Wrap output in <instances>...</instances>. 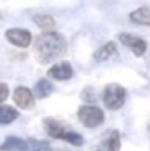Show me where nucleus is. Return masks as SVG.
Masks as SVG:
<instances>
[{
	"instance_id": "obj_1",
	"label": "nucleus",
	"mask_w": 150,
	"mask_h": 151,
	"mask_svg": "<svg viewBox=\"0 0 150 151\" xmlns=\"http://www.w3.org/2000/svg\"><path fill=\"white\" fill-rule=\"evenodd\" d=\"M36 56L42 64L53 63L55 60H58L63 53L66 52V42L65 37L58 32L53 31H45L44 34H41L36 39L34 44Z\"/></svg>"
},
{
	"instance_id": "obj_2",
	"label": "nucleus",
	"mask_w": 150,
	"mask_h": 151,
	"mask_svg": "<svg viewBox=\"0 0 150 151\" xmlns=\"http://www.w3.org/2000/svg\"><path fill=\"white\" fill-rule=\"evenodd\" d=\"M44 129H45V132H47V135L52 137V138L63 140V142L71 143V145H74V146H83L84 145L83 135L74 132V130L66 129L62 122H58L57 119H52V117L44 119Z\"/></svg>"
},
{
	"instance_id": "obj_3",
	"label": "nucleus",
	"mask_w": 150,
	"mask_h": 151,
	"mask_svg": "<svg viewBox=\"0 0 150 151\" xmlns=\"http://www.w3.org/2000/svg\"><path fill=\"white\" fill-rule=\"evenodd\" d=\"M102 101L105 105V108H108L112 111L120 109V108H123L124 101H126V88L123 85L116 84V82L105 85V88L102 92Z\"/></svg>"
},
{
	"instance_id": "obj_4",
	"label": "nucleus",
	"mask_w": 150,
	"mask_h": 151,
	"mask_svg": "<svg viewBox=\"0 0 150 151\" xmlns=\"http://www.w3.org/2000/svg\"><path fill=\"white\" fill-rule=\"evenodd\" d=\"M78 119L79 122L87 129H95L103 124L105 121V114L103 109L94 105H83L78 109Z\"/></svg>"
},
{
	"instance_id": "obj_5",
	"label": "nucleus",
	"mask_w": 150,
	"mask_h": 151,
	"mask_svg": "<svg viewBox=\"0 0 150 151\" xmlns=\"http://www.w3.org/2000/svg\"><path fill=\"white\" fill-rule=\"evenodd\" d=\"M120 42L123 44L126 48H129L133 52V55L136 56H144L145 52H147V42L144 39L137 37V35H133V34H128V32H121L118 35Z\"/></svg>"
},
{
	"instance_id": "obj_6",
	"label": "nucleus",
	"mask_w": 150,
	"mask_h": 151,
	"mask_svg": "<svg viewBox=\"0 0 150 151\" xmlns=\"http://www.w3.org/2000/svg\"><path fill=\"white\" fill-rule=\"evenodd\" d=\"M5 37L12 45L20 47V48H26L33 42V34L28 29H21V27H12V29L5 31Z\"/></svg>"
},
{
	"instance_id": "obj_7",
	"label": "nucleus",
	"mask_w": 150,
	"mask_h": 151,
	"mask_svg": "<svg viewBox=\"0 0 150 151\" xmlns=\"http://www.w3.org/2000/svg\"><path fill=\"white\" fill-rule=\"evenodd\" d=\"M34 93L31 88L28 87H23V85H20V87L15 88V92H13V100H15V105L18 108H21V109H29V108H33L34 105Z\"/></svg>"
},
{
	"instance_id": "obj_8",
	"label": "nucleus",
	"mask_w": 150,
	"mask_h": 151,
	"mask_svg": "<svg viewBox=\"0 0 150 151\" xmlns=\"http://www.w3.org/2000/svg\"><path fill=\"white\" fill-rule=\"evenodd\" d=\"M47 76L55 79V81H70L74 76V71H73V66L68 61H62V63L53 64L47 71Z\"/></svg>"
},
{
	"instance_id": "obj_9",
	"label": "nucleus",
	"mask_w": 150,
	"mask_h": 151,
	"mask_svg": "<svg viewBox=\"0 0 150 151\" xmlns=\"http://www.w3.org/2000/svg\"><path fill=\"white\" fill-rule=\"evenodd\" d=\"M121 150V137L118 130L110 132V135L107 138H103L99 143L95 151H120Z\"/></svg>"
},
{
	"instance_id": "obj_10",
	"label": "nucleus",
	"mask_w": 150,
	"mask_h": 151,
	"mask_svg": "<svg viewBox=\"0 0 150 151\" xmlns=\"http://www.w3.org/2000/svg\"><path fill=\"white\" fill-rule=\"evenodd\" d=\"M0 151H29V143L20 137H7L0 145Z\"/></svg>"
},
{
	"instance_id": "obj_11",
	"label": "nucleus",
	"mask_w": 150,
	"mask_h": 151,
	"mask_svg": "<svg viewBox=\"0 0 150 151\" xmlns=\"http://www.w3.org/2000/svg\"><path fill=\"white\" fill-rule=\"evenodd\" d=\"M116 56V44L115 42H107L103 44L97 52L94 53V60L99 61V63H103V61H108Z\"/></svg>"
},
{
	"instance_id": "obj_12",
	"label": "nucleus",
	"mask_w": 150,
	"mask_h": 151,
	"mask_svg": "<svg viewBox=\"0 0 150 151\" xmlns=\"http://www.w3.org/2000/svg\"><path fill=\"white\" fill-rule=\"evenodd\" d=\"M53 92V85L52 82L49 81V79H39L37 82H36L34 88H33V93L36 98L42 100V98H47V96L52 95Z\"/></svg>"
},
{
	"instance_id": "obj_13",
	"label": "nucleus",
	"mask_w": 150,
	"mask_h": 151,
	"mask_svg": "<svg viewBox=\"0 0 150 151\" xmlns=\"http://www.w3.org/2000/svg\"><path fill=\"white\" fill-rule=\"evenodd\" d=\"M129 19L139 26H150V8L149 6H141L131 12Z\"/></svg>"
},
{
	"instance_id": "obj_14",
	"label": "nucleus",
	"mask_w": 150,
	"mask_h": 151,
	"mask_svg": "<svg viewBox=\"0 0 150 151\" xmlns=\"http://www.w3.org/2000/svg\"><path fill=\"white\" fill-rule=\"evenodd\" d=\"M33 21L36 23V26H39L44 32L45 31H52L53 27H55V18L50 16V15H44V13H41V15H34Z\"/></svg>"
},
{
	"instance_id": "obj_15",
	"label": "nucleus",
	"mask_w": 150,
	"mask_h": 151,
	"mask_svg": "<svg viewBox=\"0 0 150 151\" xmlns=\"http://www.w3.org/2000/svg\"><path fill=\"white\" fill-rule=\"evenodd\" d=\"M20 113L12 106H0V124L2 125H8L13 121L18 119Z\"/></svg>"
},
{
	"instance_id": "obj_16",
	"label": "nucleus",
	"mask_w": 150,
	"mask_h": 151,
	"mask_svg": "<svg viewBox=\"0 0 150 151\" xmlns=\"http://www.w3.org/2000/svg\"><path fill=\"white\" fill-rule=\"evenodd\" d=\"M28 143H29V151H53L49 142H41V140L29 138Z\"/></svg>"
},
{
	"instance_id": "obj_17",
	"label": "nucleus",
	"mask_w": 150,
	"mask_h": 151,
	"mask_svg": "<svg viewBox=\"0 0 150 151\" xmlns=\"http://www.w3.org/2000/svg\"><path fill=\"white\" fill-rule=\"evenodd\" d=\"M8 85L7 84H3V82H0V101H3V100H7L8 98Z\"/></svg>"
},
{
	"instance_id": "obj_18",
	"label": "nucleus",
	"mask_w": 150,
	"mask_h": 151,
	"mask_svg": "<svg viewBox=\"0 0 150 151\" xmlns=\"http://www.w3.org/2000/svg\"><path fill=\"white\" fill-rule=\"evenodd\" d=\"M149 132H150V124H149Z\"/></svg>"
}]
</instances>
